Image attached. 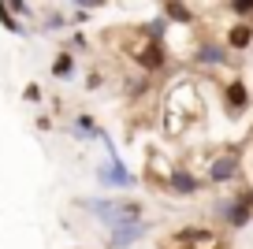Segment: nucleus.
Listing matches in <instances>:
<instances>
[{
    "instance_id": "nucleus-1",
    "label": "nucleus",
    "mask_w": 253,
    "mask_h": 249,
    "mask_svg": "<svg viewBox=\"0 0 253 249\" xmlns=\"http://www.w3.org/2000/svg\"><path fill=\"white\" fill-rule=\"evenodd\" d=\"M82 212H89V216H97L104 227H119L126 223V219H142L145 205L134 201V197H86V201H79Z\"/></svg>"
},
{
    "instance_id": "nucleus-2",
    "label": "nucleus",
    "mask_w": 253,
    "mask_h": 249,
    "mask_svg": "<svg viewBox=\"0 0 253 249\" xmlns=\"http://www.w3.org/2000/svg\"><path fill=\"white\" fill-rule=\"evenodd\" d=\"M216 219H220L223 227H231V231H242V227H250V219H253V190H238V194H231V197H220L216 201Z\"/></svg>"
},
{
    "instance_id": "nucleus-3",
    "label": "nucleus",
    "mask_w": 253,
    "mask_h": 249,
    "mask_svg": "<svg viewBox=\"0 0 253 249\" xmlns=\"http://www.w3.org/2000/svg\"><path fill=\"white\" fill-rule=\"evenodd\" d=\"M242 175V153L238 149H220L205 164V186H227Z\"/></svg>"
},
{
    "instance_id": "nucleus-4",
    "label": "nucleus",
    "mask_w": 253,
    "mask_h": 249,
    "mask_svg": "<svg viewBox=\"0 0 253 249\" xmlns=\"http://www.w3.org/2000/svg\"><path fill=\"white\" fill-rule=\"evenodd\" d=\"M160 186H164L171 197H198L201 190H205V179H201L198 171H190L186 164H171Z\"/></svg>"
},
{
    "instance_id": "nucleus-5",
    "label": "nucleus",
    "mask_w": 253,
    "mask_h": 249,
    "mask_svg": "<svg viewBox=\"0 0 253 249\" xmlns=\"http://www.w3.org/2000/svg\"><path fill=\"white\" fill-rule=\"evenodd\" d=\"M142 34V30H138ZM130 56H134V63L142 71H160L168 63V41H160V38H149V34H142V41H138L134 48H130Z\"/></svg>"
},
{
    "instance_id": "nucleus-6",
    "label": "nucleus",
    "mask_w": 253,
    "mask_h": 249,
    "mask_svg": "<svg viewBox=\"0 0 253 249\" xmlns=\"http://www.w3.org/2000/svg\"><path fill=\"white\" fill-rule=\"evenodd\" d=\"M97 182H101L104 190H130L138 179L123 167V160H119V156H112L108 164H101V167H97Z\"/></svg>"
},
{
    "instance_id": "nucleus-7",
    "label": "nucleus",
    "mask_w": 253,
    "mask_h": 249,
    "mask_svg": "<svg viewBox=\"0 0 253 249\" xmlns=\"http://www.w3.org/2000/svg\"><path fill=\"white\" fill-rule=\"evenodd\" d=\"M145 234H149V223H145V219H126V223H119V227L108 231V249H126V246H134V242H142Z\"/></svg>"
},
{
    "instance_id": "nucleus-8",
    "label": "nucleus",
    "mask_w": 253,
    "mask_h": 249,
    "mask_svg": "<svg viewBox=\"0 0 253 249\" xmlns=\"http://www.w3.org/2000/svg\"><path fill=\"white\" fill-rule=\"evenodd\" d=\"M223 108H227L231 119H238V116L250 112V89H246L242 78H231L227 86H223Z\"/></svg>"
},
{
    "instance_id": "nucleus-9",
    "label": "nucleus",
    "mask_w": 253,
    "mask_h": 249,
    "mask_svg": "<svg viewBox=\"0 0 253 249\" xmlns=\"http://www.w3.org/2000/svg\"><path fill=\"white\" fill-rule=\"evenodd\" d=\"M227 60H231L227 45H216V41H201L194 48V63L198 67H227Z\"/></svg>"
},
{
    "instance_id": "nucleus-10",
    "label": "nucleus",
    "mask_w": 253,
    "mask_h": 249,
    "mask_svg": "<svg viewBox=\"0 0 253 249\" xmlns=\"http://www.w3.org/2000/svg\"><path fill=\"white\" fill-rule=\"evenodd\" d=\"M227 52H246V48L253 45V23H246V19H238L235 26L227 30Z\"/></svg>"
},
{
    "instance_id": "nucleus-11",
    "label": "nucleus",
    "mask_w": 253,
    "mask_h": 249,
    "mask_svg": "<svg viewBox=\"0 0 253 249\" xmlns=\"http://www.w3.org/2000/svg\"><path fill=\"white\" fill-rule=\"evenodd\" d=\"M164 19L175 26H194V8H190L186 0H164Z\"/></svg>"
},
{
    "instance_id": "nucleus-12",
    "label": "nucleus",
    "mask_w": 253,
    "mask_h": 249,
    "mask_svg": "<svg viewBox=\"0 0 253 249\" xmlns=\"http://www.w3.org/2000/svg\"><path fill=\"white\" fill-rule=\"evenodd\" d=\"M75 138H82V141H93V138H104V130L93 123V116L79 112V116H75Z\"/></svg>"
},
{
    "instance_id": "nucleus-13",
    "label": "nucleus",
    "mask_w": 253,
    "mask_h": 249,
    "mask_svg": "<svg viewBox=\"0 0 253 249\" xmlns=\"http://www.w3.org/2000/svg\"><path fill=\"white\" fill-rule=\"evenodd\" d=\"M48 75H52V78H71V75H75V52L60 48V52L52 56V67H48Z\"/></svg>"
},
{
    "instance_id": "nucleus-14",
    "label": "nucleus",
    "mask_w": 253,
    "mask_h": 249,
    "mask_svg": "<svg viewBox=\"0 0 253 249\" xmlns=\"http://www.w3.org/2000/svg\"><path fill=\"white\" fill-rule=\"evenodd\" d=\"M0 26H4L8 34H15V38H26V26H23V19H15V15H11V8L4 4V0H0Z\"/></svg>"
},
{
    "instance_id": "nucleus-15",
    "label": "nucleus",
    "mask_w": 253,
    "mask_h": 249,
    "mask_svg": "<svg viewBox=\"0 0 253 249\" xmlns=\"http://www.w3.org/2000/svg\"><path fill=\"white\" fill-rule=\"evenodd\" d=\"M63 26H67V15H63V11H48V15L41 19V30L45 34H56V30H63Z\"/></svg>"
},
{
    "instance_id": "nucleus-16",
    "label": "nucleus",
    "mask_w": 253,
    "mask_h": 249,
    "mask_svg": "<svg viewBox=\"0 0 253 249\" xmlns=\"http://www.w3.org/2000/svg\"><path fill=\"white\" fill-rule=\"evenodd\" d=\"M227 8H231V15H238V19H246V23H250V15H253V0H227Z\"/></svg>"
},
{
    "instance_id": "nucleus-17",
    "label": "nucleus",
    "mask_w": 253,
    "mask_h": 249,
    "mask_svg": "<svg viewBox=\"0 0 253 249\" xmlns=\"http://www.w3.org/2000/svg\"><path fill=\"white\" fill-rule=\"evenodd\" d=\"M63 48H67V52H86V48H89V41H86V34H71Z\"/></svg>"
},
{
    "instance_id": "nucleus-18",
    "label": "nucleus",
    "mask_w": 253,
    "mask_h": 249,
    "mask_svg": "<svg viewBox=\"0 0 253 249\" xmlns=\"http://www.w3.org/2000/svg\"><path fill=\"white\" fill-rule=\"evenodd\" d=\"M4 4L11 8V15H15V19H26V15H30V4H26V0H4Z\"/></svg>"
},
{
    "instance_id": "nucleus-19",
    "label": "nucleus",
    "mask_w": 253,
    "mask_h": 249,
    "mask_svg": "<svg viewBox=\"0 0 253 249\" xmlns=\"http://www.w3.org/2000/svg\"><path fill=\"white\" fill-rule=\"evenodd\" d=\"M89 19H93V15H89V11H82V8H75V15H67V26H86V23H89Z\"/></svg>"
},
{
    "instance_id": "nucleus-20",
    "label": "nucleus",
    "mask_w": 253,
    "mask_h": 249,
    "mask_svg": "<svg viewBox=\"0 0 253 249\" xmlns=\"http://www.w3.org/2000/svg\"><path fill=\"white\" fill-rule=\"evenodd\" d=\"M23 101H30V104H41V86H38V82H30V86L23 89Z\"/></svg>"
},
{
    "instance_id": "nucleus-21",
    "label": "nucleus",
    "mask_w": 253,
    "mask_h": 249,
    "mask_svg": "<svg viewBox=\"0 0 253 249\" xmlns=\"http://www.w3.org/2000/svg\"><path fill=\"white\" fill-rule=\"evenodd\" d=\"M75 8H82V11H97V8H104L108 0H71Z\"/></svg>"
},
{
    "instance_id": "nucleus-22",
    "label": "nucleus",
    "mask_w": 253,
    "mask_h": 249,
    "mask_svg": "<svg viewBox=\"0 0 253 249\" xmlns=\"http://www.w3.org/2000/svg\"><path fill=\"white\" fill-rule=\"evenodd\" d=\"M86 86H89V89H101V86H104V75H101V71H89Z\"/></svg>"
},
{
    "instance_id": "nucleus-23",
    "label": "nucleus",
    "mask_w": 253,
    "mask_h": 249,
    "mask_svg": "<svg viewBox=\"0 0 253 249\" xmlns=\"http://www.w3.org/2000/svg\"><path fill=\"white\" fill-rule=\"evenodd\" d=\"M38 130H52V119H48V116H38Z\"/></svg>"
}]
</instances>
